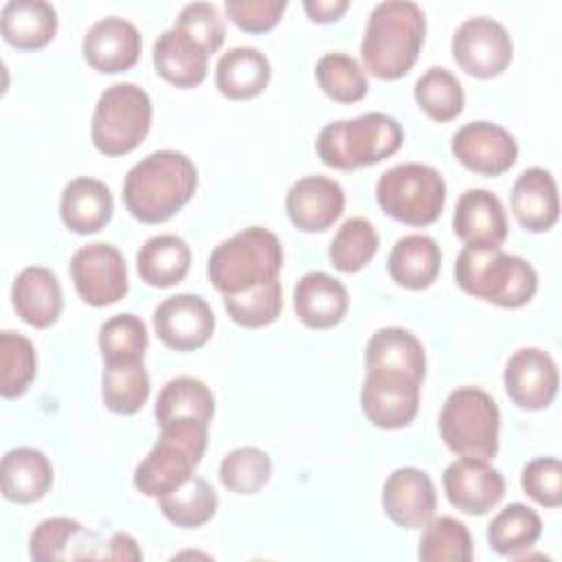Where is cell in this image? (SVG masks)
<instances>
[{
    "instance_id": "6da1fadb",
    "label": "cell",
    "mask_w": 562,
    "mask_h": 562,
    "mask_svg": "<svg viewBox=\"0 0 562 562\" xmlns=\"http://www.w3.org/2000/svg\"><path fill=\"white\" fill-rule=\"evenodd\" d=\"M195 189L198 169L193 160L176 149H158L127 171L123 202L136 220L160 224L176 215Z\"/></svg>"
},
{
    "instance_id": "7a4b0ae2",
    "label": "cell",
    "mask_w": 562,
    "mask_h": 562,
    "mask_svg": "<svg viewBox=\"0 0 562 562\" xmlns=\"http://www.w3.org/2000/svg\"><path fill=\"white\" fill-rule=\"evenodd\" d=\"M426 35V18L411 0H386L373 7L360 55L364 68L378 79H400L417 61Z\"/></svg>"
},
{
    "instance_id": "3957f363",
    "label": "cell",
    "mask_w": 562,
    "mask_h": 562,
    "mask_svg": "<svg viewBox=\"0 0 562 562\" xmlns=\"http://www.w3.org/2000/svg\"><path fill=\"white\" fill-rule=\"evenodd\" d=\"M457 285L498 307H522L538 290V274L529 261L498 248L465 246L454 261Z\"/></svg>"
},
{
    "instance_id": "277c9868",
    "label": "cell",
    "mask_w": 562,
    "mask_h": 562,
    "mask_svg": "<svg viewBox=\"0 0 562 562\" xmlns=\"http://www.w3.org/2000/svg\"><path fill=\"white\" fill-rule=\"evenodd\" d=\"M404 140L402 125L384 112L327 123L316 136L318 158L334 169L353 171L393 156Z\"/></svg>"
},
{
    "instance_id": "5b68a950",
    "label": "cell",
    "mask_w": 562,
    "mask_h": 562,
    "mask_svg": "<svg viewBox=\"0 0 562 562\" xmlns=\"http://www.w3.org/2000/svg\"><path fill=\"white\" fill-rule=\"evenodd\" d=\"M281 266L279 237L268 228L248 226L213 248L206 274L217 292L235 294L277 279Z\"/></svg>"
},
{
    "instance_id": "8992f818",
    "label": "cell",
    "mask_w": 562,
    "mask_h": 562,
    "mask_svg": "<svg viewBox=\"0 0 562 562\" xmlns=\"http://www.w3.org/2000/svg\"><path fill=\"white\" fill-rule=\"evenodd\" d=\"M209 439V424L198 419H176L160 426V437L149 454L134 470V487L162 498L193 476Z\"/></svg>"
},
{
    "instance_id": "52a82bcc",
    "label": "cell",
    "mask_w": 562,
    "mask_h": 562,
    "mask_svg": "<svg viewBox=\"0 0 562 562\" xmlns=\"http://www.w3.org/2000/svg\"><path fill=\"white\" fill-rule=\"evenodd\" d=\"M498 430L501 411L487 391L461 386L446 397L439 432L454 454L492 459L498 452Z\"/></svg>"
},
{
    "instance_id": "ba28073f",
    "label": "cell",
    "mask_w": 562,
    "mask_h": 562,
    "mask_svg": "<svg viewBox=\"0 0 562 562\" xmlns=\"http://www.w3.org/2000/svg\"><path fill=\"white\" fill-rule=\"evenodd\" d=\"M375 200L389 217L408 226H428L443 211L446 182L430 165L402 162L378 178Z\"/></svg>"
},
{
    "instance_id": "9c48e42d",
    "label": "cell",
    "mask_w": 562,
    "mask_h": 562,
    "mask_svg": "<svg viewBox=\"0 0 562 562\" xmlns=\"http://www.w3.org/2000/svg\"><path fill=\"white\" fill-rule=\"evenodd\" d=\"M151 127V99L132 83L121 81L105 88L94 105L90 136L105 156H123L140 145Z\"/></svg>"
},
{
    "instance_id": "30bf717a",
    "label": "cell",
    "mask_w": 562,
    "mask_h": 562,
    "mask_svg": "<svg viewBox=\"0 0 562 562\" xmlns=\"http://www.w3.org/2000/svg\"><path fill=\"white\" fill-rule=\"evenodd\" d=\"M77 294L92 307H108L127 294V266L121 250L105 241L81 246L70 259Z\"/></svg>"
},
{
    "instance_id": "8fae6325",
    "label": "cell",
    "mask_w": 562,
    "mask_h": 562,
    "mask_svg": "<svg viewBox=\"0 0 562 562\" xmlns=\"http://www.w3.org/2000/svg\"><path fill=\"white\" fill-rule=\"evenodd\" d=\"M512 37L507 29L485 15L463 20L452 35V57L461 70L479 79L501 75L512 61Z\"/></svg>"
},
{
    "instance_id": "7c38bea8",
    "label": "cell",
    "mask_w": 562,
    "mask_h": 562,
    "mask_svg": "<svg viewBox=\"0 0 562 562\" xmlns=\"http://www.w3.org/2000/svg\"><path fill=\"white\" fill-rule=\"evenodd\" d=\"M419 380L384 369H367L360 404L367 419L386 430L408 426L419 408Z\"/></svg>"
},
{
    "instance_id": "4fadbf2b",
    "label": "cell",
    "mask_w": 562,
    "mask_h": 562,
    "mask_svg": "<svg viewBox=\"0 0 562 562\" xmlns=\"http://www.w3.org/2000/svg\"><path fill=\"white\" fill-rule=\"evenodd\" d=\"M158 338L176 351H195L209 342L215 329V314L200 294H176L154 310Z\"/></svg>"
},
{
    "instance_id": "5bb4252c",
    "label": "cell",
    "mask_w": 562,
    "mask_h": 562,
    "mask_svg": "<svg viewBox=\"0 0 562 562\" xmlns=\"http://www.w3.org/2000/svg\"><path fill=\"white\" fill-rule=\"evenodd\" d=\"M454 158L470 171L483 176H501L509 171L518 158L516 138L501 125L490 121H472L452 136Z\"/></svg>"
},
{
    "instance_id": "9a60e30c",
    "label": "cell",
    "mask_w": 562,
    "mask_h": 562,
    "mask_svg": "<svg viewBox=\"0 0 562 562\" xmlns=\"http://www.w3.org/2000/svg\"><path fill=\"white\" fill-rule=\"evenodd\" d=\"M558 364L538 347L514 351L503 371V384L509 400L525 411L547 408L558 393Z\"/></svg>"
},
{
    "instance_id": "2e32d148",
    "label": "cell",
    "mask_w": 562,
    "mask_h": 562,
    "mask_svg": "<svg viewBox=\"0 0 562 562\" xmlns=\"http://www.w3.org/2000/svg\"><path fill=\"white\" fill-rule=\"evenodd\" d=\"M443 492L452 507L470 516H483L505 494V479L487 459L461 457L443 470Z\"/></svg>"
},
{
    "instance_id": "e0dca14e",
    "label": "cell",
    "mask_w": 562,
    "mask_h": 562,
    "mask_svg": "<svg viewBox=\"0 0 562 562\" xmlns=\"http://www.w3.org/2000/svg\"><path fill=\"white\" fill-rule=\"evenodd\" d=\"M384 514L402 529H422L435 514L437 494L430 476L413 465L397 468L382 487Z\"/></svg>"
},
{
    "instance_id": "ac0fdd59",
    "label": "cell",
    "mask_w": 562,
    "mask_h": 562,
    "mask_svg": "<svg viewBox=\"0 0 562 562\" xmlns=\"http://www.w3.org/2000/svg\"><path fill=\"white\" fill-rule=\"evenodd\" d=\"M140 33L125 18H101L83 35L81 53L97 72L114 75L130 70L140 57Z\"/></svg>"
},
{
    "instance_id": "d6986e66",
    "label": "cell",
    "mask_w": 562,
    "mask_h": 562,
    "mask_svg": "<svg viewBox=\"0 0 562 562\" xmlns=\"http://www.w3.org/2000/svg\"><path fill=\"white\" fill-rule=\"evenodd\" d=\"M345 209L342 187L327 176L299 178L285 195L290 222L305 233L327 231Z\"/></svg>"
},
{
    "instance_id": "ffe728a7",
    "label": "cell",
    "mask_w": 562,
    "mask_h": 562,
    "mask_svg": "<svg viewBox=\"0 0 562 562\" xmlns=\"http://www.w3.org/2000/svg\"><path fill=\"white\" fill-rule=\"evenodd\" d=\"M452 231L465 246L498 248L507 239V215L496 193L468 189L452 215Z\"/></svg>"
},
{
    "instance_id": "44dd1931",
    "label": "cell",
    "mask_w": 562,
    "mask_h": 562,
    "mask_svg": "<svg viewBox=\"0 0 562 562\" xmlns=\"http://www.w3.org/2000/svg\"><path fill=\"white\" fill-rule=\"evenodd\" d=\"M294 312L310 329H329L338 325L349 307L347 288L331 274L314 270L303 274L292 292Z\"/></svg>"
},
{
    "instance_id": "7402d4cb",
    "label": "cell",
    "mask_w": 562,
    "mask_h": 562,
    "mask_svg": "<svg viewBox=\"0 0 562 562\" xmlns=\"http://www.w3.org/2000/svg\"><path fill=\"white\" fill-rule=\"evenodd\" d=\"M509 204L522 228L531 233L549 231L560 215L558 184L551 171L542 167L525 169L512 187Z\"/></svg>"
},
{
    "instance_id": "603a6c76",
    "label": "cell",
    "mask_w": 562,
    "mask_h": 562,
    "mask_svg": "<svg viewBox=\"0 0 562 562\" xmlns=\"http://www.w3.org/2000/svg\"><path fill=\"white\" fill-rule=\"evenodd\" d=\"M154 68L176 88H193L204 81L209 70V53L191 35L171 26L154 42Z\"/></svg>"
},
{
    "instance_id": "cb8c5ba5",
    "label": "cell",
    "mask_w": 562,
    "mask_h": 562,
    "mask_svg": "<svg viewBox=\"0 0 562 562\" xmlns=\"http://www.w3.org/2000/svg\"><path fill=\"white\" fill-rule=\"evenodd\" d=\"M11 301L18 316L31 327H50L64 307V294L57 277L44 266H26L13 281Z\"/></svg>"
},
{
    "instance_id": "d4e9b609",
    "label": "cell",
    "mask_w": 562,
    "mask_h": 562,
    "mask_svg": "<svg viewBox=\"0 0 562 562\" xmlns=\"http://www.w3.org/2000/svg\"><path fill=\"white\" fill-rule=\"evenodd\" d=\"M114 200L110 187L97 178H75L61 191V222L77 235L101 231L110 222Z\"/></svg>"
},
{
    "instance_id": "484cf974",
    "label": "cell",
    "mask_w": 562,
    "mask_h": 562,
    "mask_svg": "<svg viewBox=\"0 0 562 562\" xmlns=\"http://www.w3.org/2000/svg\"><path fill=\"white\" fill-rule=\"evenodd\" d=\"M2 496L13 503L40 501L53 485V465L42 450L20 446L2 457Z\"/></svg>"
},
{
    "instance_id": "4316f807",
    "label": "cell",
    "mask_w": 562,
    "mask_h": 562,
    "mask_svg": "<svg viewBox=\"0 0 562 562\" xmlns=\"http://www.w3.org/2000/svg\"><path fill=\"white\" fill-rule=\"evenodd\" d=\"M0 31L20 50L42 48L57 33V11L46 0H9L0 11Z\"/></svg>"
},
{
    "instance_id": "83f0119b",
    "label": "cell",
    "mask_w": 562,
    "mask_h": 562,
    "mask_svg": "<svg viewBox=\"0 0 562 562\" xmlns=\"http://www.w3.org/2000/svg\"><path fill=\"white\" fill-rule=\"evenodd\" d=\"M391 279L406 290H426L441 270L439 244L428 235H404L391 248L386 261Z\"/></svg>"
},
{
    "instance_id": "f1b7e54d",
    "label": "cell",
    "mask_w": 562,
    "mask_h": 562,
    "mask_svg": "<svg viewBox=\"0 0 562 562\" xmlns=\"http://www.w3.org/2000/svg\"><path fill=\"white\" fill-rule=\"evenodd\" d=\"M270 72V61L259 48L235 46L217 59L215 86L224 97L244 101L266 90Z\"/></svg>"
},
{
    "instance_id": "f546056e",
    "label": "cell",
    "mask_w": 562,
    "mask_h": 562,
    "mask_svg": "<svg viewBox=\"0 0 562 562\" xmlns=\"http://www.w3.org/2000/svg\"><path fill=\"white\" fill-rule=\"evenodd\" d=\"M364 367L400 371L422 382L426 375V353L413 331L404 327H382L367 342Z\"/></svg>"
},
{
    "instance_id": "4dcf8cb0",
    "label": "cell",
    "mask_w": 562,
    "mask_h": 562,
    "mask_svg": "<svg viewBox=\"0 0 562 562\" xmlns=\"http://www.w3.org/2000/svg\"><path fill=\"white\" fill-rule=\"evenodd\" d=\"M189 266V244L171 233L149 237L136 255L138 277L154 288H171L180 283L187 277Z\"/></svg>"
},
{
    "instance_id": "1f68e13d",
    "label": "cell",
    "mask_w": 562,
    "mask_h": 562,
    "mask_svg": "<svg viewBox=\"0 0 562 562\" xmlns=\"http://www.w3.org/2000/svg\"><path fill=\"white\" fill-rule=\"evenodd\" d=\"M215 413V397L211 389L191 375H180L169 380L154 406V415L158 426H165L176 419H198L204 424H211Z\"/></svg>"
},
{
    "instance_id": "d6a6232c",
    "label": "cell",
    "mask_w": 562,
    "mask_h": 562,
    "mask_svg": "<svg viewBox=\"0 0 562 562\" xmlns=\"http://www.w3.org/2000/svg\"><path fill=\"white\" fill-rule=\"evenodd\" d=\"M540 533L542 520L538 512L522 503H509L492 518L487 527V542L498 555L518 558L536 544Z\"/></svg>"
},
{
    "instance_id": "836d02e7",
    "label": "cell",
    "mask_w": 562,
    "mask_h": 562,
    "mask_svg": "<svg viewBox=\"0 0 562 562\" xmlns=\"http://www.w3.org/2000/svg\"><path fill=\"white\" fill-rule=\"evenodd\" d=\"M160 501L162 516L176 527L193 529L206 525L217 512V494L202 476H191Z\"/></svg>"
},
{
    "instance_id": "e575fe53",
    "label": "cell",
    "mask_w": 562,
    "mask_h": 562,
    "mask_svg": "<svg viewBox=\"0 0 562 562\" xmlns=\"http://www.w3.org/2000/svg\"><path fill=\"white\" fill-rule=\"evenodd\" d=\"M149 345L147 327L136 314H116L99 327V351L105 364L143 362Z\"/></svg>"
},
{
    "instance_id": "d590c367",
    "label": "cell",
    "mask_w": 562,
    "mask_h": 562,
    "mask_svg": "<svg viewBox=\"0 0 562 562\" xmlns=\"http://www.w3.org/2000/svg\"><path fill=\"white\" fill-rule=\"evenodd\" d=\"M415 101L419 110L439 123L452 121L463 112L465 105V94L461 88V81L441 66L428 68L413 88Z\"/></svg>"
},
{
    "instance_id": "8d00e7d4",
    "label": "cell",
    "mask_w": 562,
    "mask_h": 562,
    "mask_svg": "<svg viewBox=\"0 0 562 562\" xmlns=\"http://www.w3.org/2000/svg\"><path fill=\"white\" fill-rule=\"evenodd\" d=\"M101 397L105 408L119 415H134L149 397V375L143 362L105 364L101 375Z\"/></svg>"
},
{
    "instance_id": "74e56055",
    "label": "cell",
    "mask_w": 562,
    "mask_h": 562,
    "mask_svg": "<svg viewBox=\"0 0 562 562\" xmlns=\"http://www.w3.org/2000/svg\"><path fill=\"white\" fill-rule=\"evenodd\" d=\"M417 555L424 562H470L474 549L468 527L452 516L430 518L424 525Z\"/></svg>"
},
{
    "instance_id": "f35d334b",
    "label": "cell",
    "mask_w": 562,
    "mask_h": 562,
    "mask_svg": "<svg viewBox=\"0 0 562 562\" xmlns=\"http://www.w3.org/2000/svg\"><path fill=\"white\" fill-rule=\"evenodd\" d=\"M380 235L364 217H349L329 244V261L340 272L362 270L378 252Z\"/></svg>"
},
{
    "instance_id": "ab89813d",
    "label": "cell",
    "mask_w": 562,
    "mask_h": 562,
    "mask_svg": "<svg viewBox=\"0 0 562 562\" xmlns=\"http://www.w3.org/2000/svg\"><path fill=\"white\" fill-rule=\"evenodd\" d=\"M224 307L228 316L248 329L266 327L277 321L283 307V288L279 279L259 283L250 290L224 294Z\"/></svg>"
},
{
    "instance_id": "60d3db41",
    "label": "cell",
    "mask_w": 562,
    "mask_h": 562,
    "mask_svg": "<svg viewBox=\"0 0 562 562\" xmlns=\"http://www.w3.org/2000/svg\"><path fill=\"white\" fill-rule=\"evenodd\" d=\"M37 371V356L33 342L15 331L0 334V393L15 400L26 393Z\"/></svg>"
},
{
    "instance_id": "b9f144b4",
    "label": "cell",
    "mask_w": 562,
    "mask_h": 562,
    "mask_svg": "<svg viewBox=\"0 0 562 562\" xmlns=\"http://www.w3.org/2000/svg\"><path fill=\"white\" fill-rule=\"evenodd\" d=\"M318 88L338 103H356L367 94V75L347 53H325L316 64Z\"/></svg>"
},
{
    "instance_id": "7bdbcfd3",
    "label": "cell",
    "mask_w": 562,
    "mask_h": 562,
    "mask_svg": "<svg viewBox=\"0 0 562 562\" xmlns=\"http://www.w3.org/2000/svg\"><path fill=\"white\" fill-rule=\"evenodd\" d=\"M272 474L270 457L255 446H241L224 454L220 463V481L235 494L259 492Z\"/></svg>"
},
{
    "instance_id": "ee69618b",
    "label": "cell",
    "mask_w": 562,
    "mask_h": 562,
    "mask_svg": "<svg viewBox=\"0 0 562 562\" xmlns=\"http://www.w3.org/2000/svg\"><path fill=\"white\" fill-rule=\"evenodd\" d=\"M83 533L81 522L55 516L42 520L35 531L29 538V555L37 562H50V560H66L70 558V542Z\"/></svg>"
},
{
    "instance_id": "f6af8a7d",
    "label": "cell",
    "mask_w": 562,
    "mask_h": 562,
    "mask_svg": "<svg viewBox=\"0 0 562 562\" xmlns=\"http://www.w3.org/2000/svg\"><path fill=\"white\" fill-rule=\"evenodd\" d=\"M176 29L191 35L211 55L224 42V20L211 2H189L176 18Z\"/></svg>"
},
{
    "instance_id": "bcb514c9",
    "label": "cell",
    "mask_w": 562,
    "mask_h": 562,
    "mask_svg": "<svg viewBox=\"0 0 562 562\" xmlns=\"http://www.w3.org/2000/svg\"><path fill=\"white\" fill-rule=\"evenodd\" d=\"M522 492L544 507L562 505V463L555 457H538L522 468Z\"/></svg>"
},
{
    "instance_id": "7dc6e473",
    "label": "cell",
    "mask_w": 562,
    "mask_h": 562,
    "mask_svg": "<svg viewBox=\"0 0 562 562\" xmlns=\"http://www.w3.org/2000/svg\"><path fill=\"white\" fill-rule=\"evenodd\" d=\"M285 7V0H226L228 18L246 33L270 31L281 20Z\"/></svg>"
},
{
    "instance_id": "c3c4849f",
    "label": "cell",
    "mask_w": 562,
    "mask_h": 562,
    "mask_svg": "<svg viewBox=\"0 0 562 562\" xmlns=\"http://www.w3.org/2000/svg\"><path fill=\"white\" fill-rule=\"evenodd\" d=\"M303 9L312 22L327 24V22L340 20V15L349 9V2L347 0H305Z\"/></svg>"
}]
</instances>
